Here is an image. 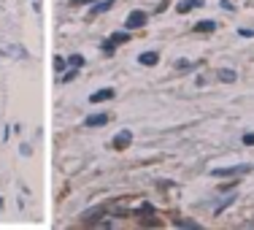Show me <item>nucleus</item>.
<instances>
[{"mask_svg":"<svg viewBox=\"0 0 254 230\" xmlns=\"http://www.w3.org/2000/svg\"><path fill=\"white\" fill-rule=\"evenodd\" d=\"M197 6H203V0H181L179 6H176V11H179V14H187L190 8H197Z\"/></svg>","mask_w":254,"mask_h":230,"instance_id":"423d86ee","label":"nucleus"},{"mask_svg":"<svg viewBox=\"0 0 254 230\" xmlns=\"http://www.w3.org/2000/svg\"><path fill=\"white\" fill-rule=\"evenodd\" d=\"M68 65H73V68H81V65H84V57H81V54H73V57L68 60Z\"/></svg>","mask_w":254,"mask_h":230,"instance_id":"9b49d317","label":"nucleus"},{"mask_svg":"<svg viewBox=\"0 0 254 230\" xmlns=\"http://www.w3.org/2000/svg\"><path fill=\"white\" fill-rule=\"evenodd\" d=\"M254 166H235V168H216L214 171V176H219V179H225V176H238V173H249Z\"/></svg>","mask_w":254,"mask_h":230,"instance_id":"f257e3e1","label":"nucleus"},{"mask_svg":"<svg viewBox=\"0 0 254 230\" xmlns=\"http://www.w3.org/2000/svg\"><path fill=\"white\" fill-rule=\"evenodd\" d=\"M111 98H114V89H98V92H92L89 101H92V103H103V101H111Z\"/></svg>","mask_w":254,"mask_h":230,"instance_id":"39448f33","label":"nucleus"},{"mask_svg":"<svg viewBox=\"0 0 254 230\" xmlns=\"http://www.w3.org/2000/svg\"><path fill=\"white\" fill-rule=\"evenodd\" d=\"M214 27H216V22H211V19H203V22L195 24L197 33H208V30H214Z\"/></svg>","mask_w":254,"mask_h":230,"instance_id":"1a4fd4ad","label":"nucleus"},{"mask_svg":"<svg viewBox=\"0 0 254 230\" xmlns=\"http://www.w3.org/2000/svg\"><path fill=\"white\" fill-rule=\"evenodd\" d=\"M144 24H146V14L144 11H133L130 17H127L125 27L127 30H135V27H144Z\"/></svg>","mask_w":254,"mask_h":230,"instance_id":"f03ea898","label":"nucleus"},{"mask_svg":"<svg viewBox=\"0 0 254 230\" xmlns=\"http://www.w3.org/2000/svg\"><path fill=\"white\" fill-rule=\"evenodd\" d=\"M108 41H111V43H125V41H130V33H127V30H125V33H114Z\"/></svg>","mask_w":254,"mask_h":230,"instance_id":"9d476101","label":"nucleus"},{"mask_svg":"<svg viewBox=\"0 0 254 230\" xmlns=\"http://www.w3.org/2000/svg\"><path fill=\"white\" fill-rule=\"evenodd\" d=\"M130 141H133V133H130V130H122L119 136L114 138V149H125V146H130Z\"/></svg>","mask_w":254,"mask_h":230,"instance_id":"7ed1b4c3","label":"nucleus"},{"mask_svg":"<svg viewBox=\"0 0 254 230\" xmlns=\"http://www.w3.org/2000/svg\"><path fill=\"white\" fill-rule=\"evenodd\" d=\"M157 60H160V57H157V52H144L138 57V63L141 65H157Z\"/></svg>","mask_w":254,"mask_h":230,"instance_id":"0eeeda50","label":"nucleus"},{"mask_svg":"<svg viewBox=\"0 0 254 230\" xmlns=\"http://www.w3.org/2000/svg\"><path fill=\"white\" fill-rule=\"evenodd\" d=\"M176 68H179V71H190L192 63H190V60H179V63H176Z\"/></svg>","mask_w":254,"mask_h":230,"instance_id":"ddd939ff","label":"nucleus"},{"mask_svg":"<svg viewBox=\"0 0 254 230\" xmlns=\"http://www.w3.org/2000/svg\"><path fill=\"white\" fill-rule=\"evenodd\" d=\"M106 122H108V114H92V117L84 119L87 127H100V125H106Z\"/></svg>","mask_w":254,"mask_h":230,"instance_id":"20e7f679","label":"nucleus"},{"mask_svg":"<svg viewBox=\"0 0 254 230\" xmlns=\"http://www.w3.org/2000/svg\"><path fill=\"white\" fill-rule=\"evenodd\" d=\"M65 65H68V63H65V60H63V57H54V68H57V71H63Z\"/></svg>","mask_w":254,"mask_h":230,"instance_id":"4468645a","label":"nucleus"},{"mask_svg":"<svg viewBox=\"0 0 254 230\" xmlns=\"http://www.w3.org/2000/svg\"><path fill=\"white\" fill-rule=\"evenodd\" d=\"M216 76L222 79V82H235V71H230V68H219V71H216Z\"/></svg>","mask_w":254,"mask_h":230,"instance_id":"6e6552de","label":"nucleus"},{"mask_svg":"<svg viewBox=\"0 0 254 230\" xmlns=\"http://www.w3.org/2000/svg\"><path fill=\"white\" fill-rule=\"evenodd\" d=\"M70 3H73V6H89L92 0H70Z\"/></svg>","mask_w":254,"mask_h":230,"instance_id":"dca6fc26","label":"nucleus"},{"mask_svg":"<svg viewBox=\"0 0 254 230\" xmlns=\"http://www.w3.org/2000/svg\"><path fill=\"white\" fill-rule=\"evenodd\" d=\"M106 8H111V0H106V3H98V6L92 8V14H100V11H106Z\"/></svg>","mask_w":254,"mask_h":230,"instance_id":"f8f14e48","label":"nucleus"},{"mask_svg":"<svg viewBox=\"0 0 254 230\" xmlns=\"http://www.w3.org/2000/svg\"><path fill=\"white\" fill-rule=\"evenodd\" d=\"M243 144H246V146H254V133H246V136H243Z\"/></svg>","mask_w":254,"mask_h":230,"instance_id":"2eb2a0df","label":"nucleus"}]
</instances>
